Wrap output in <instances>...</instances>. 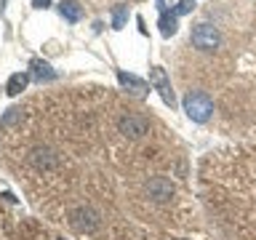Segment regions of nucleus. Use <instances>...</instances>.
Instances as JSON below:
<instances>
[{"instance_id": "1", "label": "nucleus", "mask_w": 256, "mask_h": 240, "mask_svg": "<svg viewBox=\"0 0 256 240\" xmlns=\"http://www.w3.org/2000/svg\"><path fill=\"white\" fill-rule=\"evenodd\" d=\"M182 107L192 123H208L214 115V99L206 91H187L182 99Z\"/></svg>"}, {"instance_id": "2", "label": "nucleus", "mask_w": 256, "mask_h": 240, "mask_svg": "<svg viewBox=\"0 0 256 240\" xmlns=\"http://www.w3.org/2000/svg\"><path fill=\"white\" fill-rule=\"evenodd\" d=\"M190 40H192V46H195L198 51H216L219 43H222V35H219V30H216L214 24L200 22V24H195Z\"/></svg>"}, {"instance_id": "3", "label": "nucleus", "mask_w": 256, "mask_h": 240, "mask_svg": "<svg viewBox=\"0 0 256 240\" xmlns=\"http://www.w3.org/2000/svg\"><path fill=\"white\" fill-rule=\"evenodd\" d=\"M118 128H120V134H123V136H128V139H142V136L150 131V120L144 115H134V112H128V115H123L118 120Z\"/></svg>"}, {"instance_id": "4", "label": "nucleus", "mask_w": 256, "mask_h": 240, "mask_svg": "<svg viewBox=\"0 0 256 240\" xmlns=\"http://www.w3.org/2000/svg\"><path fill=\"white\" fill-rule=\"evenodd\" d=\"M70 224L78 232H94V230H99V214L86 208V206H80L70 214Z\"/></svg>"}, {"instance_id": "5", "label": "nucleus", "mask_w": 256, "mask_h": 240, "mask_svg": "<svg viewBox=\"0 0 256 240\" xmlns=\"http://www.w3.org/2000/svg\"><path fill=\"white\" fill-rule=\"evenodd\" d=\"M150 86L160 94V99H163L168 107H174V104H176V99H174V88H171V80H168V75H166V70H163V67H152V70H150Z\"/></svg>"}, {"instance_id": "6", "label": "nucleus", "mask_w": 256, "mask_h": 240, "mask_svg": "<svg viewBox=\"0 0 256 240\" xmlns=\"http://www.w3.org/2000/svg\"><path fill=\"white\" fill-rule=\"evenodd\" d=\"M147 195L155 200V203H166L174 195V184L166 179V176H152L147 182Z\"/></svg>"}, {"instance_id": "7", "label": "nucleus", "mask_w": 256, "mask_h": 240, "mask_svg": "<svg viewBox=\"0 0 256 240\" xmlns=\"http://www.w3.org/2000/svg\"><path fill=\"white\" fill-rule=\"evenodd\" d=\"M118 80H120V86H123L126 91H131V94H136V96H147V91H150V83H147V80L136 78V75H131V72L118 70Z\"/></svg>"}, {"instance_id": "8", "label": "nucleus", "mask_w": 256, "mask_h": 240, "mask_svg": "<svg viewBox=\"0 0 256 240\" xmlns=\"http://www.w3.org/2000/svg\"><path fill=\"white\" fill-rule=\"evenodd\" d=\"M59 14H62L70 24H75V22L83 19V6H80L78 0H62V3H59Z\"/></svg>"}, {"instance_id": "9", "label": "nucleus", "mask_w": 256, "mask_h": 240, "mask_svg": "<svg viewBox=\"0 0 256 240\" xmlns=\"http://www.w3.org/2000/svg\"><path fill=\"white\" fill-rule=\"evenodd\" d=\"M30 70H32V78L40 80V83H43V80H54L56 78V70L48 62H43V59H32L30 62Z\"/></svg>"}, {"instance_id": "10", "label": "nucleus", "mask_w": 256, "mask_h": 240, "mask_svg": "<svg viewBox=\"0 0 256 240\" xmlns=\"http://www.w3.org/2000/svg\"><path fill=\"white\" fill-rule=\"evenodd\" d=\"M158 27H160V35H163V38L176 35V30H179V16H176L174 11H163V14H160Z\"/></svg>"}, {"instance_id": "11", "label": "nucleus", "mask_w": 256, "mask_h": 240, "mask_svg": "<svg viewBox=\"0 0 256 240\" xmlns=\"http://www.w3.org/2000/svg\"><path fill=\"white\" fill-rule=\"evenodd\" d=\"M30 83V72H14L11 78H8V83H6V94L8 96H19L24 88H27Z\"/></svg>"}, {"instance_id": "12", "label": "nucleus", "mask_w": 256, "mask_h": 240, "mask_svg": "<svg viewBox=\"0 0 256 240\" xmlns=\"http://www.w3.org/2000/svg\"><path fill=\"white\" fill-rule=\"evenodd\" d=\"M32 163L38 168H51L56 166V155L48 147H38V150H32Z\"/></svg>"}, {"instance_id": "13", "label": "nucleus", "mask_w": 256, "mask_h": 240, "mask_svg": "<svg viewBox=\"0 0 256 240\" xmlns=\"http://www.w3.org/2000/svg\"><path fill=\"white\" fill-rule=\"evenodd\" d=\"M126 22H128V6L120 3L112 8V30H123Z\"/></svg>"}, {"instance_id": "14", "label": "nucleus", "mask_w": 256, "mask_h": 240, "mask_svg": "<svg viewBox=\"0 0 256 240\" xmlns=\"http://www.w3.org/2000/svg\"><path fill=\"white\" fill-rule=\"evenodd\" d=\"M19 120H22V110H19V107H11V110L3 115V120H0V123H3V126H14V123H19Z\"/></svg>"}, {"instance_id": "15", "label": "nucleus", "mask_w": 256, "mask_h": 240, "mask_svg": "<svg viewBox=\"0 0 256 240\" xmlns=\"http://www.w3.org/2000/svg\"><path fill=\"white\" fill-rule=\"evenodd\" d=\"M192 11H195V0H179L174 8L176 16H184V14H192Z\"/></svg>"}, {"instance_id": "16", "label": "nucleus", "mask_w": 256, "mask_h": 240, "mask_svg": "<svg viewBox=\"0 0 256 240\" xmlns=\"http://www.w3.org/2000/svg\"><path fill=\"white\" fill-rule=\"evenodd\" d=\"M48 6H51V0H32V8H38V11H46Z\"/></svg>"}, {"instance_id": "17", "label": "nucleus", "mask_w": 256, "mask_h": 240, "mask_svg": "<svg viewBox=\"0 0 256 240\" xmlns=\"http://www.w3.org/2000/svg\"><path fill=\"white\" fill-rule=\"evenodd\" d=\"M59 240H62V238H59Z\"/></svg>"}]
</instances>
